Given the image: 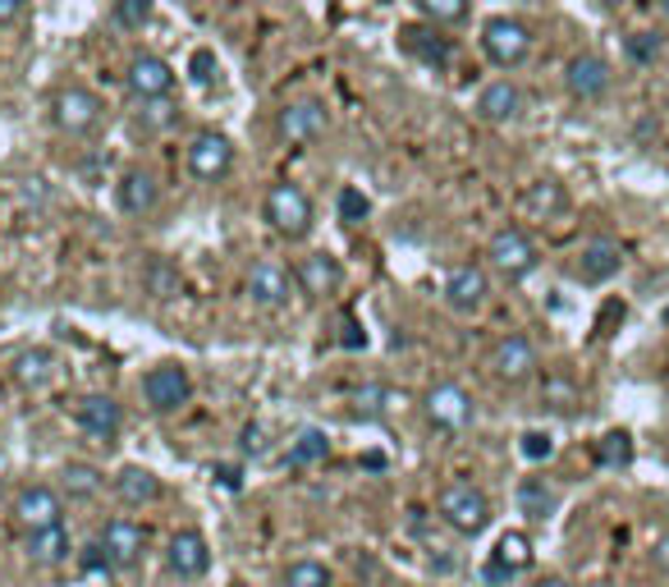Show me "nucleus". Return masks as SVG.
I'll use <instances>...</instances> for the list:
<instances>
[{
	"instance_id": "1",
	"label": "nucleus",
	"mask_w": 669,
	"mask_h": 587,
	"mask_svg": "<svg viewBox=\"0 0 669 587\" xmlns=\"http://www.w3.org/2000/svg\"><path fill=\"white\" fill-rule=\"evenodd\" d=\"M435 509H441V519L458 532V538H477V532H486V523H491V500H486V492L477 487V482H445L441 496H435Z\"/></svg>"
},
{
	"instance_id": "2",
	"label": "nucleus",
	"mask_w": 669,
	"mask_h": 587,
	"mask_svg": "<svg viewBox=\"0 0 669 587\" xmlns=\"http://www.w3.org/2000/svg\"><path fill=\"white\" fill-rule=\"evenodd\" d=\"M481 50H486V60L491 65L513 69V65H523L532 56V29L523 19L496 14V19H486V29H481Z\"/></svg>"
},
{
	"instance_id": "3",
	"label": "nucleus",
	"mask_w": 669,
	"mask_h": 587,
	"mask_svg": "<svg viewBox=\"0 0 669 587\" xmlns=\"http://www.w3.org/2000/svg\"><path fill=\"white\" fill-rule=\"evenodd\" d=\"M101 111H106L101 106V97L92 88H79V83H69V88H60L56 97H50V120H56V129L69 134V138L92 134L101 124Z\"/></svg>"
},
{
	"instance_id": "4",
	"label": "nucleus",
	"mask_w": 669,
	"mask_h": 587,
	"mask_svg": "<svg viewBox=\"0 0 669 587\" xmlns=\"http://www.w3.org/2000/svg\"><path fill=\"white\" fill-rule=\"evenodd\" d=\"M486 262H491V271H500L504 280H523L536 271V262H542V252H536V244L523 235L519 225H504L491 235V244H486Z\"/></svg>"
},
{
	"instance_id": "5",
	"label": "nucleus",
	"mask_w": 669,
	"mask_h": 587,
	"mask_svg": "<svg viewBox=\"0 0 669 587\" xmlns=\"http://www.w3.org/2000/svg\"><path fill=\"white\" fill-rule=\"evenodd\" d=\"M92 565H106V569H128L138 565L143 551H147V532L134 519H111L106 528L97 532V546H92Z\"/></svg>"
},
{
	"instance_id": "6",
	"label": "nucleus",
	"mask_w": 669,
	"mask_h": 587,
	"mask_svg": "<svg viewBox=\"0 0 669 587\" xmlns=\"http://www.w3.org/2000/svg\"><path fill=\"white\" fill-rule=\"evenodd\" d=\"M267 221L275 235H285V239H303L307 229H313V197H307L298 184H275L267 193Z\"/></svg>"
},
{
	"instance_id": "7",
	"label": "nucleus",
	"mask_w": 669,
	"mask_h": 587,
	"mask_svg": "<svg viewBox=\"0 0 669 587\" xmlns=\"http://www.w3.org/2000/svg\"><path fill=\"white\" fill-rule=\"evenodd\" d=\"M486 368H491V376L504 381V386H523L528 376H536L542 359H536V345L528 336H500L491 345V353H486Z\"/></svg>"
},
{
	"instance_id": "8",
	"label": "nucleus",
	"mask_w": 669,
	"mask_h": 587,
	"mask_svg": "<svg viewBox=\"0 0 669 587\" xmlns=\"http://www.w3.org/2000/svg\"><path fill=\"white\" fill-rule=\"evenodd\" d=\"M422 414H427V422L435 431H463V427L473 422L477 404H473V395L463 391V386H454V381H441V386H431L422 395Z\"/></svg>"
},
{
	"instance_id": "9",
	"label": "nucleus",
	"mask_w": 669,
	"mask_h": 587,
	"mask_svg": "<svg viewBox=\"0 0 669 587\" xmlns=\"http://www.w3.org/2000/svg\"><path fill=\"white\" fill-rule=\"evenodd\" d=\"M73 422H79L97 445H115L124 431V408L115 395H83L73 404Z\"/></svg>"
},
{
	"instance_id": "10",
	"label": "nucleus",
	"mask_w": 669,
	"mask_h": 587,
	"mask_svg": "<svg viewBox=\"0 0 669 587\" xmlns=\"http://www.w3.org/2000/svg\"><path fill=\"white\" fill-rule=\"evenodd\" d=\"M166 569L174 578H184V583H197L202 574L212 569V546H207V538H202L197 528H179L174 538H170V546H166Z\"/></svg>"
},
{
	"instance_id": "11",
	"label": "nucleus",
	"mask_w": 669,
	"mask_h": 587,
	"mask_svg": "<svg viewBox=\"0 0 669 587\" xmlns=\"http://www.w3.org/2000/svg\"><path fill=\"white\" fill-rule=\"evenodd\" d=\"M189 170L197 174L202 184L225 180V174L235 170V143H229L225 134H216V129L197 134V138L189 143Z\"/></svg>"
},
{
	"instance_id": "12",
	"label": "nucleus",
	"mask_w": 669,
	"mask_h": 587,
	"mask_svg": "<svg viewBox=\"0 0 669 587\" xmlns=\"http://www.w3.org/2000/svg\"><path fill=\"white\" fill-rule=\"evenodd\" d=\"M143 395L147 404L157 408V414H174V408H184L193 399V381L179 363H161L143 376Z\"/></svg>"
},
{
	"instance_id": "13",
	"label": "nucleus",
	"mask_w": 669,
	"mask_h": 587,
	"mask_svg": "<svg viewBox=\"0 0 669 587\" xmlns=\"http://www.w3.org/2000/svg\"><path fill=\"white\" fill-rule=\"evenodd\" d=\"M65 515V505H60V492H50L42 487V482H33V487H23L14 496V519L23 532H42V528H56Z\"/></svg>"
},
{
	"instance_id": "14",
	"label": "nucleus",
	"mask_w": 669,
	"mask_h": 587,
	"mask_svg": "<svg viewBox=\"0 0 669 587\" xmlns=\"http://www.w3.org/2000/svg\"><path fill=\"white\" fill-rule=\"evenodd\" d=\"M486 294H491V280H486V271L473 267V262H463V267H454V271L445 275V303H450L454 313H463V317L481 313Z\"/></svg>"
},
{
	"instance_id": "15",
	"label": "nucleus",
	"mask_w": 669,
	"mask_h": 587,
	"mask_svg": "<svg viewBox=\"0 0 669 587\" xmlns=\"http://www.w3.org/2000/svg\"><path fill=\"white\" fill-rule=\"evenodd\" d=\"M326 124H330V115H326V106L321 101H294V106H285L280 111V120H275V134L285 138V143H313V138H321L326 134Z\"/></svg>"
},
{
	"instance_id": "16",
	"label": "nucleus",
	"mask_w": 669,
	"mask_h": 587,
	"mask_svg": "<svg viewBox=\"0 0 669 587\" xmlns=\"http://www.w3.org/2000/svg\"><path fill=\"white\" fill-rule=\"evenodd\" d=\"M574 271H578L582 285H605V280H614L624 271V252H620L614 239H591V244L578 248Z\"/></svg>"
},
{
	"instance_id": "17",
	"label": "nucleus",
	"mask_w": 669,
	"mask_h": 587,
	"mask_svg": "<svg viewBox=\"0 0 669 587\" xmlns=\"http://www.w3.org/2000/svg\"><path fill=\"white\" fill-rule=\"evenodd\" d=\"M124 83H128V92H134L138 101H161L174 88V69L161 56H134V65H128V74H124Z\"/></svg>"
},
{
	"instance_id": "18",
	"label": "nucleus",
	"mask_w": 669,
	"mask_h": 587,
	"mask_svg": "<svg viewBox=\"0 0 669 587\" xmlns=\"http://www.w3.org/2000/svg\"><path fill=\"white\" fill-rule=\"evenodd\" d=\"M564 88L578 101H601L610 92V65L601 56H591V50H582V56L564 65Z\"/></svg>"
},
{
	"instance_id": "19",
	"label": "nucleus",
	"mask_w": 669,
	"mask_h": 587,
	"mask_svg": "<svg viewBox=\"0 0 669 587\" xmlns=\"http://www.w3.org/2000/svg\"><path fill=\"white\" fill-rule=\"evenodd\" d=\"M340 285H344V271H340V262H334L330 252H307V258L298 262V290L307 298H326Z\"/></svg>"
},
{
	"instance_id": "20",
	"label": "nucleus",
	"mask_w": 669,
	"mask_h": 587,
	"mask_svg": "<svg viewBox=\"0 0 669 587\" xmlns=\"http://www.w3.org/2000/svg\"><path fill=\"white\" fill-rule=\"evenodd\" d=\"M477 115H481L486 124H509V120H519V115H523V88L509 83V79L486 83L481 97H477Z\"/></svg>"
},
{
	"instance_id": "21",
	"label": "nucleus",
	"mask_w": 669,
	"mask_h": 587,
	"mask_svg": "<svg viewBox=\"0 0 669 587\" xmlns=\"http://www.w3.org/2000/svg\"><path fill=\"white\" fill-rule=\"evenodd\" d=\"M248 298L257 308H285L290 303V271L275 262H257L248 271Z\"/></svg>"
},
{
	"instance_id": "22",
	"label": "nucleus",
	"mask_w": 669,
	"mask_h": 587,
	"mask_svg": "<svg viewBox=\"0 0 669 587\" xmlns=\"http://www.w3.org/2000/svg\"><path fill=\"white\" fill-rule=\"evenodd\" d=\"M532 565V542L523 532H504L491 551V565H486V583H509L513 574H523Z\"/></svg>"
},
{
	"instance_id": "23",
	"label": "nucleus",
	"mask_w": 669,
	"mask_h": 587,
	"mask_svg": "<svg viewBox=\"0 0 669 587\" xmlns=\"http://www.w3.org/2000/svg\"><path fill=\"white\" fill-rule=\"evenodd\" d=\"M157 207H161V184L151 180L147 170H128L124 180H120V212L143 221V216H151Z\"/></svg>"
},
{
	"instance_id": "24",
	"label": "nucleus",
	"mask_w": 669,
	"mask_h": 587,
	"mask_svg": "<svg viewBox=\"0 0 669 587\" xmlns=\"http://www.w3.org/2000/svg\"><path fill=\"white\" fill-rule=\"evenodd\" d=\"M115 496L124 505H151V500H161V477L143 464H128L115 473Z\"/></svg>"
},
{
	"instance_id": "25",
	"label": "nucleus",
	"mask_w": 669,
	"mask_h": 587,
	"mask_svg": "<svg viewBox=\"0 0 669 587\" xmlns=\"http://www.w3.org/2000/svg\"><path fill=\"white\" fill-rule=\"evenodd\" d=\"M523 212L536 216V221H555V216L569 212V193H564V184H555V180H536L523 193Z\"/></svg>"
},
{
	"instance_id": "26",
	"label": "nucleus",
	"mask_w": 669,
	"mask_h": 587,
	"mask_svg": "<svg viewBox=\"0 0 669 587\" xmlns=\"http://www.w3.org/2000/svg\"><path fill=\"white\" fill-rule=\"evenodd\" d=\"M519 509L528 519L546 523V519H555V509H559V492L551 487L546 477H523L519 482Z\"/></svg>"
},
{
	"instance_id": "27",
	"label": "nucleus",
	"mask_w": 669,
	"mask_h": 587,
	"mask_svg": "<svg viewBox=\"0 0 669 587\" xmlns=\"http://www.w3.org/2000/svg\"><path fill=\"white\" fill-rule=\"evenodd\" d=\"M399 42H404L408 56H418V60H427V65H435V69L450 65V42L435 33V23H431V29H404Z\"/></svg>"
},
{
	"instance_id": "28",
	"label": "nucleus",
	"mask_w": 669,
	"mask_h": 587,
	"mask_svg": "<svg viewBox=\"0 0 669 587\" xmlns=\"http://www.w3.org/2000/svg\"><path fill=\"white\" fill-rule=\"evenodd\" d=\"M29 555L37 565H60L69 560V538H65V523L56 528H42V532H29Z\"/></svg>"
},
{
	"instance_id": "29",
	"label": "nucleus",
	"mask_w": 669,
	"mask_h": 587,
	"mask_svg": "<svg viewBox=\"0 0 669 587\" xmlns=\"http://www.w3.org/2000/svg\"><path fill=\"white\" fill-rule=\"evenodd\" d=\"M326 454H330V441H326V431L307 427V431H298V441L290 445L285 464H290V469H307V464H321Z\"/></svg>"
},
{
	"instance_id": "30",
	"label": "nucleus",
	"mask_w": 669,
	"mask_h": 587,
	"mask_svg": "<svg viewBox=\"0 0 669 587\" xmlns=\"http://www.w3.org/2000/svg\"><path fill=\"white\" fill-rule=\"evenodd\" d=\"M597 464L601 469H628L633 464V437L624 427H614V431H605L601 437V445H597Z\"/></svg>"
},
{
	"instance_id": "31",
	"label": "nucleus",
	"mask_w": 669,
	"mask_h": 587,
	"mask_svg": "<svg viewBox=\"0 0 669 587\" xmlns=\"http://www.w3.org/2000/svg\"><path fill=\"white\" fill-rule=\"evenodd\" d=\"M101 487H106L101 469H92V464H69L65 469V492H69V500H92Z\"/></svg>"
},
{
	"instance_id": "32",
	"label": "nucleus",
	"mask_w": 669,
	"mask_h": 587,
	"mask_svg": "<svg viewBox=\"0 0 669 587\" xmlns=\"http://www.w3.org/2000/svg\"><path fill=\"white\" fill-rule=\"evenodd\" d=\"M418 14L435 29H450V23H463L468 19V0H413Z\"/></svg>"
},
{
	"instance_id": "33",
	"label": "nucleus",
	"mask_w": 669,
	"mask_h": 587,
	"mask_svg": "<svg viewBox=\"0 0 669 587\" xmlns=\"http://www.w3.org/2000/svg\"><path fill=\"white\" fill-rule=\"evenodd\" d=\"M14 376L23 381V386H46V381H50V353H46V349L19 353V363H14Z\"/></svg>"
},
{
	"instance_id": "34",
	"label": "nucleus",
	"mask_w": 669,
	"mask_h": 587,
	"mask_svg": "<svg viewBox=\"0 0 669 587\" xmlns=\"http://www.w3.org/2000/svg\"><path fill=\"white\" fill-rule=\"evenodd\" d=\"M147 290H151V298H174L179 294V271L166 258H151V267H147Z\"/></svg>"
},
{
	"instance_id": "35",
	"label": "nucleus",
	"mask_w": 669,
	"mask_h": 587,
	"mask_svg": "<svg viewBox=\"0 0 669 587\" xmlns=\"http://www.w3.org/2000/svg\"><path fill=\"white\" fill-rule=\"evenodd\" d=\"M285 587H330V569L317 560H294L285 569Z\"/></svg>"
},
{
	"instance_id": "36",
	"label": "nucleus",
	"mask_w": 669,
	"mask_h": 587,
	"mask_svg": "<svg viewBox=\"0 0 669 587\" xmlns=\"http://www.w3.org/2000/svg\"><path fill=\"white\" fill-rule=\"evenodd\" d=\"M390 404H404V395L385 391V386H363L358 391V414H367V418H385L390 414Z\"/></svg>"
},
{
	"instance_id": "37",
	"label": "nucleus",
	"mask_w": 669,
	"mask_h": 587,
	"mask_svg": "<svg viewBox=\"0 0 669 587\" xmlns=\"http://www.w3.org/2000/svg\"><path fill=\"white\" fill-rule=\"evenodd\" d=\"M151 5H157V0H115V23L120 29H143L151 19Z\"/></svg>"
},
{
	"instance_id": "38",
	"label": "nucleus",
	"mask_w": 669,
	"mask_h": 587,
	"mask_svg": "<svg viewBox=\"0 0 669 587\" xmlns=\"http://www.w3.org/2000/svg\"><path fill=\"white\" fill-rule=\"evenodd\" d=\"M519 450H523V459H532V464H542V459L555 454V441H551V431H523Z\"/></svg>"
},
{
	"instance_id": "39",
	"label": "nucleus",
	"mask_w": 669,
	"mask_h": 587,
	"mask_svg": "<svg viewBox=\"0 0 669 587\" xmlns=\"http://www.w3.org/2000/svg\"><path fill=\"white\" fill-rule=\"evenodd\" d=\"M656 56H660V37H656V33H633V37H628V60L647 65V60H656Z\"/></svg>"
},
{
	"instance_id": "40",
	"label": "nucleus",
	"mask_w": 669,
	"mask_h": 587,
	"mask_svg": "<svg viewBox=\"0 0 669 587\" xmlns=\"http://www.w3.org/2000/svg\"><path fill=\"white\" fill-rule=\"evenodd\" d=\"M340 216H344L349 225H358V221L367 216V197L358 193V189H344V193H340Z\"/></svg>"
},
{
	"instance_id": "41",
	"label": "nucleus",
	"mask_w": 669,
	"mask_h": 587,
	"mask_svg": "<svg viewBox=\"0 0 669 587\" xmlns=\"http://www.w3.org/2000/svg\"><path fill=\"white\" fill-rule=\"evenodd\" d=\"M23 10H29V0H0V29H5V23H19Z\"/></svg>"
},
{
	"instance_id": "42",
	"label": "nucleus",
	"mask_w": 669,
	"mask_h": 587,
	"mask_svg": "<svg viewBox=\"0 0 669 587\" xmlns=\"http://www.w3.org/2000/svg\"><path fill=\"white\" fill-rule=\"evenodd\" d=\"M193 79L212 83V50H197V56H193Z\"/></svg>"
},
{
	"instance_id": "43",
	"label": "nucleus",
	"mask_w": 669,
	"mask_h": 587,
	"mask_svg": "<svg viewBox=\"0 0 669 587\" xmlns=\"http://www.w3.org/2000/svg\"><path fill=\"white\" fill-rule=\"evenodd\" d=\"M243 450H262V431H257V427L243 431Z\"/></svg>"
},
{
	"instance_id": "44",
	"label": "nucleus",
	"mask_w": 669,
	"mask_h": 587,
	"mask_svg": "<svg viewBox=\"0 0 669 587\" xmlns=\"http://www.w3.org/2000/svg\"><path fill=\"white\" fill-rule=\"evenodd\" d=\"M536 587H574V583H569V578H559V574H546V578L536 583Z\"/></svg>"
},
{
	"instance_id": "45",
	"label": "nucleus",
	"mask_w": 669,
	"mask_h": 587,
	"mask_svg": "<svg viewBox=\"0 0 669 587\" xmlns=\"http://www.w3.org/2000/svg\"><path fill=\"white\" fill-rule=\"evenodd\" d=\"M220 482L225 487H239V469H220Z\"/></svg>"
},
{
	"instance_id": "46",
	"label": "nucleus",
	"mask_w": 669,
	"mask_h": 587,
	"mask_svg": "<svg viewBox=\"0 0 669 587\" xmlns=\"http://www.w3.org/2000/svg\"><path fill=\"white\" fill-rule=\"evenodd\" d=\"M597 5H605V10H620V5H628V0H597Z\"/></svg>"
},
{
	"instance_id": "47",
	"label": "nucleus",
	"mask_w": 669,
	"mask_h": 587,
	"mask_svg": "<svg viewBox=\"0 0 669 587\" xmlns=\"http://www.w3.org/2000/svg\"><path fill=\"white\" fill-rule=\"evenodd\" d=\"M665 14H669V0H665Z\"/></svg>"
}]
</instances>
